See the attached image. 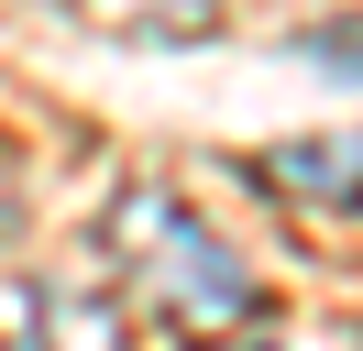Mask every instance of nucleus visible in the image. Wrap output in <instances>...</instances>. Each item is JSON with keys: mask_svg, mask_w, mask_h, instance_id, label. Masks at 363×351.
<instances>
[{"mask_svg": "<svg viewBox=\"0 0 363 351\" xmlns=\"http://www.w3.org/2000/svg\"><path fill=\"white\" fill-rule=\"evenodd\" d=\"M99 241H111L121 285H133L143 307H155L177 340H231V329L264 307V285H253V263L231 253L220 231H209L199 209H187L177 187H155V176H133V187L111 197V219H99Z\"/></svg>", "mask_w": 363, "mask_h": 351, "instance_id": "f257e3e1", "label": "nucleus"}, {"mask_svg": "<svg viewBox=\"0 0 363 351\" xmlns=\"http://www.w3.org/2000/svg\"><path fill=\"white\" fill-rule=\"evenodd\" d=\"M308 55H319V66H352V77H363V22H330V33H308Z\"/></svg>", "mask_w": 363, "mask_h": 351, "instance_id": "39448f33", "label": "nucleus"}, {"mask_svg": "<svg viewBox=\"0 0 363 351\" xmlns=\"http://www.w3.org/2000/svg\"><path fill=\"white\" fill-rule=\"evenodd\" d=\"M253 176H264L275 197H297V209L363 219V132H297V143L253 154Z\"/></svg>", "mask_w": 363, "mask_h": 351, "instance_id": "f03ea898", "label": "nucleus"}, {"mask_svg": "<svg viewBox=\"0 0 363 351\" xmlns=\"http://www.w3.org/2000/svg\"><path fill=\"white\" fill-rule=\"evenodd\" d=\"M77 11L111 22V33H143V44H199L220 22V0H77Z\"/></svg>", "mask_w": 363, "mask_h": 351, "instance_id": "20e7f679", "label": "nucleus"}, {"mask_svg": "<svg viewBox=\"0 0 363 351\" xmlns=\"http://www.w3.org/2000/svg\"><path fill=\"white\" fill-rule=\"evenodd\" d=\"M33 351H133L121 340V307L89 285H33Z\"/></svg>", "mask_w": 363, "mask_h": 351, "instance_id": "7ed1b4c3", "label": "nucleus"}]
</instances>
